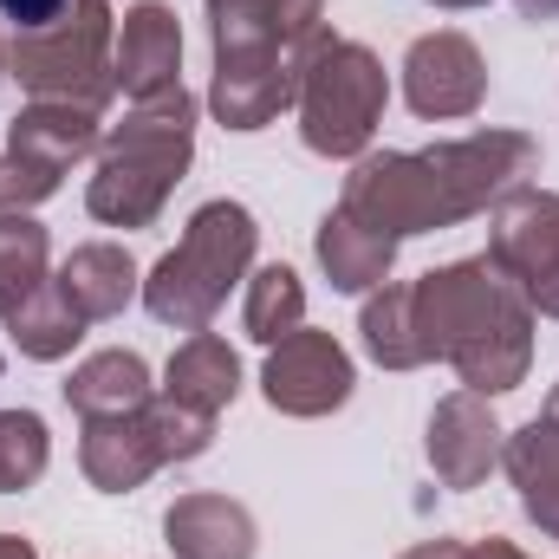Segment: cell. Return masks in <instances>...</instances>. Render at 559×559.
<instances>
[{
	"mask_svg": "<svg viewBox=\"0 0 559 559\" xmlns=\"http://www.w3.org/2000/svg\"><path fill=\"white\" fill-rule=\"evenodd\" d=\"M404 559H468V547H462V540H423V547H411Z\"/></svg>",
	"mask_w": 559,
	"mask_h": 559,
	"instance_id": "obj_28",
	"label": "cell"
},
{
	"mask_svg": "<svg viewBox=\"0 0 559 559\" xmlns=\"http://www.w3.org/2000/svg\"><path fill=\"white\" fill-rule=\"evenodd\" d=\"M46 280V228L26 209H0V319H13Z\"/></svg>",
	"mask_w": 559,
	"mask_h": 559,
	"instance_id": "obj_21",
	"label": "cell"
},
{
	"mask_svg": "<svg viewBox=\"0 0 559 559\" xmlns=\"http://www.w3.org/2000/svg\"><path fill=\"white\" fill-rule=\"evenodd\" d=\"M7 332H13V345H20L26 358H66V352L85 338V319L66 306V293H59V280H52V286H39V293L7 319Z\"/></svg>",
	"mask_w": 559,
	"mask_h": 559,
	"instance_id": "obj_23",
	"label": "cell"
},
{
	"mask_svg": "<svg viewBox=\"0 0 559 559\" xmlns=\"http://www.w3.org/2000/svg\"><path fill=\"white\" fill-rule=\"evenodd\" d=\"M46 423L33 411H0V495H20L46 475Z\"/></svg>",
	"mask_w": 559,
	"mask_h": 559,
	"instance_id": "obj_25",
	"label": "cell"
},
{
	"mask_svg": "<svg viewBox=\"0 0 559 559\" xmlns=\"http://www.w3.org/2000/svg\"><path fill=\"white\" fill-rule=\"evenodd\" d=\"M488 92V72H481V52L462 39V33H429L411 46L404 59V98L417 118H468Z\"/></svg>",
	"mask_w": 559,
	"mask_h": 559,
	"instance_id": "obj_11",
	"label": "cell"
},
{
	"mask_svg": "<svg viewBox=\"0 0 559 559\" xmlns=\"http://www.w3.org/2000/svg\"><path fill=\"white\" fill-rule=\"evenodd\" d=\"M0 559H33V547H26V540H13V534H0Z\"/></svg>",
	"mask_w": 559,
	"mask_h": 559,
	"instance_id": "obj_31",
	"label": "cell"
},
{
	"mask_svg": "<svg viewBox=\"0 0 559 559\" xmlns=\"http://www.w3.org/2000/svg\"><path fill=\"white\" fill-rule=\"evenodd\" d=\"M98 150V111H79V105H52V98H33L20 118H13V138H7V163H0V209H33L59 189V176Z\"/></svg>",
	"mask_w": 559,
	"mask_h": 559,
	"instance_id": "obj_7",
	"label": "cell"
},
{
	"mask_svg": "<svg viewBox=\"0 0 559 559\" xmlns=\"http://www.w3.org/2000/svg\"><path fill=\"white\" fill-rule=\"evenodd\" d=\"M254 261V215L241 202H209L189 215V235L176 241V254L156 261V274L143 280V306L150 319L176 325V332H202L228 286L248 274Z\"/></svg>",
	"mask_w": 559,
	"mask_h": 559,
	"instance_id": "obj_3",
	"label": "cell"
},
{
	"mask_svg": "<svg viewBox=\"0 0 559 559\" xmlns=\"http://www.w3.org/2000/svg\"><path fill=\"white\" fill-rule=\"evenodd\" d=\"M299 98V52L293 46H261V52H235L215 59V118L228 131H261Z\"/></svg>",
	"mask_w": 559,
	"mask_h": 559,
	"instance_id": "obj_10",
	"label": "cell"
},
{
	"mask_svg": "<svg viewBox=\"0 0 559 559\" xmlns=\"http://www.w3.org/2000/svg\"><path fill=\"white\" fill-rule=\"evenodd\" d=\"M267 404L286 411V417H325L352 397V358L332 332H293L280 338L274 358H267Z\"/></svg>",
	"mask_w": 559,
	"mask_h": 559,
	"instance_id": "obj_9",
	"label": "cell"
},
{
	"mask_svg": "<svg viewBox=\"0 0 559 559\" xmlns=\"http://www.w3.org/2000/svg\"><path fill=\"white\" fill-rule=\"evenodd\" d=\"M352 222H365L371 235L384 241H404V235H429V228H455L462 209L449 195V182L436 176L429 150H384V156H365L352 176H345V202H338Z\"/></svg>",
	"mask_w": 559,
	"mask_h": 559,
	"instance_id": "obj_6",
	"label": "cell"
},
{
	"mask_svg": "<svg viewBox=\"0 0 559 559\" xmlns=\"http://www.w3.org/2000/svg\"><path fill=\"white\" fill-rule=\"evenodd\" d=\"M468 559H527V554L508 547V540H481V547H468Z\"/></svg>",
	"mask_w": 559,
	"mask_h": 559,
	"instance_id": "obj_29",
	"label": "cell"
},
{
	"mask_svg": "<svg viewBox=\"0 0 559 559\" xmlns=\"http://www.w3.org/2000/svg\"><path fill=\"white\" fill-rule=\"evenodd\" d=\"M59 293H66V306H72L85 325H92V319H118V312L131 306V293H138V267H131L124 248L92 241V248H79V254L59 267Z\"/></svg>",
	"mask_w": 559,
	"mask_h": 559,
	"instance_id": "obj_16",
	"label": "cell"
},
{
	"mask_svg": "<svg viewBox=\"0 0 559 559\" xmlns=\"http://www.w3.org/2000/svg\"><path fill=\"white\" fill-rule=\"evenodd\" d=\"M111 0H72L66 20L39 26V33H20L7 46V72L33 92V98H52V105H79V111H98L111 92H118V72H111Z\"/></svg>",
	"mask_w": 559,
	"mask_h": 559,
	"instance_id": "obj_5",
	"label": "cell"
},
{
	"mask_svg": "<svg viewBox=\"0 0 559 559\" xmlns=\"http://www.w3.org/2000/svg\"><path fill=\"white\" fill-rule=\"evenodd\" d=\"M411 306H417L423 358H449L475 397L514 391L527 378L534 306L514 293V280L488 254L462 261V267H442V274H423L411 286Z\"/></svg>",
	"mask_w": 559,
	"mask_h": 559,
	"instance_id": "obj_1",
	"label": "cell"
},
{
	"mask_svg": "<svg viewBox=\"0 0 559 559\" xmlns=\"http://www.w3.org/2000/svg\"><path fill=\"white\" fill-rule=\"evenodd\" d=\"M299 138L319 156H358L384 118V66L358 39L319 33L299 52Z\"/></svg>",
	"mask_w": 559,
	"mask_h": 559,
	"instance_id": "obj_4",
	"label": "cell"
},
{
	"mask_svg": "<svg viewBox=\"0 0 559 559\" xmlns=\"http://www.w3.org/2000/svg\"><path fill=\"white\" fill-rule=\"evenodd\" d=\"M521 13H527V20H554L559 0H521Z\"/></svg>",
	"mask_w": 559,
	"mask_h": 559,
	"instance_id": "obj_30",
	"label": "cell"
},
{
	"mask_svg": "<svg viewBox=\"0 0 559 559\" xmlns=\"http://www.w3.org/2000/svg\"><path fill=\"white\" fill-rule=\"evenodd\" d=\"M176 559H254V521L228 495H182L163 521Z\"/></svg>",
	"mask_w": 559,
	"mask_h": 559,
	"instance_id": "obj_15",
	"label": "cell"
},
{
	"mask_svg": "<svg viewBox=\"0 0 559 559\" xmlns=\"http://www.w3.org/2000/svg\"><path fill=\"white\" fill-rule=\"evenodd\" d=\"M488 261L514 280V293L559 319V195L547 189H514L495 209V235H488Z\"/></svg>",
	"mask_w": 559,
	"mask_h": 559,
	"instance_id": "obj_8",
	"label": "cell"
},
{
	"mask_svg": "<svg viewBox=\"0 0 559 559\" xmlns=\"http://www.w3.org/2000/svg\"><path fill=\"white\" fill-rule=\"evenodd\" d=\"M547 423H559V391H554V397H547Z\"/></svg>",
	"mask_w": 559,
	"mask_h": 559,
	"instance_id": "obj_33",
	"label": "cell"
},
{
	"mask_svg": "<svg viewBox=\"0 0 559 559\" xmlns=\"http://www.w3.org/2000/svg\"><path fill=\"white\" fill-rule=\"evenodd\" d=\"M267 13H274V33L280 46H293V52H306L325 26H319V13H325V0H267Z\"/></svg>",
	"mask_w": 559,
	"mask_h": 559,
	"instance_id": "obj_26",
	"label": "cell"
},
{
	"mask_svg": "<svg viewBox=\"0 0 559 559\" xmlns=\"http://www.w3.org/2000/svg\"><path fill=\"white\" fill-rule=\"evenodd\" d=\"M176 66H182V26L163 0H138L111 39V72L131 98H156L176 85Z\"/></svg>",
	"mask_w": 559,
	"mask_h": 559,
	"instance_id": "obj_12",
	"label": "cell"
},
{
	"mask_svg": "<svg viewBox=\"0 0 559 559\" xmlns=\"http://www.w3.org/2000/svg\"><path fill=\"white\" fill-rule=\"evenodd\" d=\"M66 7H72V0H0V20H13L20 33H39V26L66 20Z\"/></svg>",
	"mask_w": 559,
	"mask_h": 559,
	"instance_id": "obj_27",
	"label": "cell"
},
{
	"mask_svg": "<svg viewBox=\"0 0 559 559\" xmlns=\"http://www.w3.org/2000/svg\"><path fill=\"white\" fill-rule=\"evenodd\" d=\"M66 404L79 417H131L150 404V371L138 352H98L66 378Z\"/></svg>",
	"mask_w": 559,
	"mask_h": 559,
	"instance_id": "obj_18",
	"label": "cell"
},
{
	"mask_svg": "<svg viewBox=\"0 0 559 559\" xmlns=\"http://www.w3.org/2000/svg\"><path fill=\"white\" fill-rule=\"evenodd\" d=\"M0 72H7V46H0Z\"/></svg>",
	"mask_w": 559,
	"mask_h": 559,
	"instance_id": "obj_35",
	"label": "cell"
},
{
	"mask_svg": "<svg viewBox=\"0 0 559 559\" xmlns=\"http://www.w3.org/2000/svg\"><path fill=\"white\" fill-rule=\"evenodd\" d=\"M495 455H501V423H495V411L475 391H455V397L436 404V417H429V462H436V475L449 488H475L495 468Z\"/></svg>",
	"mask_w": 559,
	"mask_h": 559,
	"instance_id": "obj_13",
	"label": "cell"
},
{
	"mask_svg": "<svg viewBox=\"0 0 559 559\" xmlns=\"http://www.w3.org/2000/svg\"><path fill=\"white\" fill-rule=\"evenodd\" d=\"M241 319H248V338H261V345L293 338L299 319H306V286H299V274L293 267H261V274L248 280Z\"/></svg>",
	"mask_w": 559,
	"mask_h": 559,
	"instance_id": "obj_24",
	"label": "cell"
},
{
	"mask_svg": "<svg viewBox=\"0 0 559 559\" xmlns=\"http://www.w3.org/2000/svg\"><path fill=\"white\" fill-rule=\"evenodd\" d=\"M436 7H488V0H436Z\"/></svg>",
	"mask_w": 559,
	"mask_h": 559,
	"instance_id": "obj_32",
	"label": "cell"
},
{
	"mask_svg": "<svg viewBox=\"0 0 559 559\" xmlns=\"http://www.w3.org/2000/svg\"><path fill=\"white\" fill-rule=\"evenodd\" d=\"M79 462H85L92 488H105V495H131L138 481H150V475L163 468V449H156V436H150L143 411H131V417H85Z\"/></svg>",
	"mask_w": 559,
	"mask_h": 559,
	"instance_id": "obj_14",
	"label": "cell"
},
{
	"mask_svg": "<svg viewBox=\"0 0 559 559\" xmlns=\"http://www.w3.org/2000/svg\"><path fill=\"white\" fill-rule=\"evenodd\" d=\"M189 143H195V98L182 85L138 98V111L98 143V176L85 189V209L111 228L156 222V209L189 169Z\"/></svg>",
	"mask_w": 559,
	"mask_h": 559,
	"instance_id": "obj_2",
	"label": "cell"
},
{
	"mask_svg": "<svg viewBox=\"0 0 559 559\" xmlns=\"http://www.w3.org/2000/svg\"><path fill=\"white\" fill-rule=\"evenodd\" d=\"M508 475L527 501V514L559 540V423H527L514 442H508Z\"/></svg>",
	"mask_w": 559,
	"mask_h": 559,
	"instance_id": "obj_20",
	"label": "cell"
},
{
	"mask_svg": "<svg viewBox=\"0 0 559 559\" xmlns=\"http://www.w3.org/2000/svg\"><path fill=\"white\" fill-rule=\"evenodd\" d=\"M235 391H241V365H235L228 338H215V332H195V338H189V345L169 358V384H163V397H169V404L215 417L222 404H235Z\"/></svg>",
	"mask_w": 559,
	"mask_h": 559,
	"instance_id": "obj_17",
	"label": "cell"
},
{
	"mask_svg": "<svg viewBox=\"0 0 559 559\" xmlns=\"http://www.w3.org/2000/svg\"><path fill=\"white\" fill-rule=\"evenodd\" d=\"M365 352L391 371H417L429 365L417 338V306H411V286H384L378 299H365Z\"/></svg>",
	"mask_w": 559,
	"mask_h": 559,
	"instance_id": "obj_22",
	"label": "cell"
},
{
	"mask_svg": "<svg viewBox=\"0 0 559 559\" xmlns=\"http://www.w3.org/2000/svg\"><path fill=\"white\" fill-rule=\"evenodd\" d=\"M319 261L338 293H365V286H384L391 280V261H397V241L371 235L365 222H352L345 209L319 222Z\"/></svg>",
	"mask_w": 559,
	"mask_h": 559,
	"instance_id": "obj_19",
	"label": "cell"
},
{
	"mask_svg": "<svg viewBox=\"0 0 559 559\" xmlns=\"http://www.w3.org/2000/svg\"><path fill=\"white\" fill-rule=\"evenodd\" d=\"M222 7H235V0H209V13H222Z\"/></svg>",
	"mask_w": 559,
	"mask_h": 559,
	"instance_id": "obj_34",
	"label": "cell"
}]
</instances>
